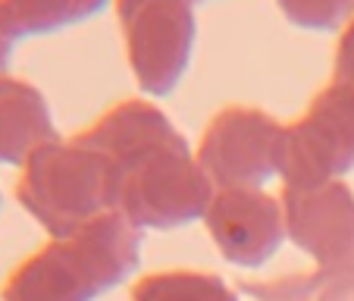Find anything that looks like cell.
Returning a JSON list of instances; mask_svg holds the SVG:
<instances>
[{
  "instance_id": "obj_8",
  "label": "cell",
  "mask_w": 354,
  "mask_h": 301,
  "mask_svg": "<svg viewBox=\"0 0 354 301\" xmlns=\"http://www.w3.org/2000/svg\"><path fill=\"white\" fill-rule=\"evenodd\" d=\"M204 223L220 255L245 270L263 267L286 239L282 201L261 188H216Z\"/></svg>"
},
{
  "instance_id": "obj_4",
  "label": "cell",
  "mask_w": 354,
  "mask_h": 301,
  "mask_svg": "<svg viewBox=\"0 0 354 301\" xmlns=\"http://www.w3.org/2000/svg\"><path fill=\"white\" fill-rule=\"evenodd\" d=\"M354 170V88L329 82L304 116L282 129V185L310 188Z\"/></svg>"
},
{
  "instance_id": "obj_16",
  "label": "cell",
  "mask_w": 354,
  "mask_h": 301,
  "mask_svg": "<svg viewBox=\"0 0 354 301\" xmlns=\"http://www.w3.org/2000/svg\"><path fill=\"white\" fill-rule=\"evenodd\" d=\"M141 0H116V10H126V7H135ZM188 3H204V0H188Z\"/></svg>"
},
{
  "instance_id": "obj_1",
  "label": "cell",
  "mask_w": 354,
  "mask_h": 301,
  "mask_svg": "<svg viewBox=\"0 0 354 301\" xmlns=\"http://www.w3.org/2000/svg\"><path fill=\"white\" fill-rule=\"evenodd\" d=\"M120 173V210L135 229H182L204 220L214 182L169 116L147 100H120L82 132Z\"/></svg>"
},
{
  "instance_id": "obj_7",
  "label": "cell",
  "mask_w": 354,
  "mask_h": 301,
  "mask_svg": "<svg viewBox=\"0 0 354 301\" xmlns=\"http://www.w3.org/2000/svg\"><path fill=\"white\" fill-rule=\"evenodd\" d=\"M286 239L320 267L354 264V192L342 179L310 188L282 185Z\"/></svg>"
},
{
  "instance_id": "obj_5",
  "label": "cell",
  "mask_w": 354,
  "mask_h": 301,
  "mask_svg": "<svg viewBox=\"0 0 354 301\" xmlns=\"http://www.w3.org/2000/svg\"><path fill=\"white\" fill-rule=\"evenodd\" d=\"M126 41V60L145 94L163 98L182 82L194 51V3L188 0H141L116 10Z\"/></svg>"
},
{
  "instance_id": "obj_10",
  "label": "cell",
  "mask_w": 354,
  "mask_h": 301,
  "mask_svg": "<svg viewBox=\"0 0 354 301\" xmlns=\"http://www.w3.org/2000/svg\"><path fill=\"white\" fill-rule=\"evenodd\" d=\"M241 292L254 301H354V264L288 273L270 282H241Z\"/></svg>"
},
{
  "instance_id": "obj_3",
  "label": "cell",
  "mask_w": 354,
  "mask_h": 301,
  "mask_svg": "<svg viewBox=\"0 0 354 301\" xmlns=\"http://www.w3.org/2000/svg\"><path fill=\"white\" fill-rule=\"evenodd\" d=\"M16 201L50 239H66L85 223L116 210L120 173L88 138H54L41 145L16 179Z\"/></svg>"
},
{
  "instance_id": "obj_6",
  "label": "cell",
  "mask_w": 354,
  "mask_h": 301,
  "mask_svg": "<svg viewBox=\"0 0 354 301\" xmlns=\"http://www.w3.org/2000/svg\"><path fill=\"white\" fill-rule=\"evenodd\" d=\"M282 122L254 107H223L194 151L214 188H261L279 176Z\"/></svg>"
},
{
  "instance_id": "obj_9",
  "label": "cell",
  "mask_w": 354,
  "mask_h": 301,
  "mask_svg": "<svg viewBox=\"0 0 354 301\" xmlns=\"http://www.w3.org/2000/svg\"><path fill=\"white\" fill-rule=\"evenodd\" d=\"M54 138L57 129L44 94L26 79L0 75V163L22 167Z\"/></svg>"
},
{
  "instance_id": "obj_15",
  "label": "cell",
  "mask_w": 354,
  "mask_h": 301,
  "mask_svg": "<svg viewBox=\"0 0 354 301\" xmlns=\"http://www.w3.org/2000/svg\"><path fill=\"white\" fill-rule=\"evenodd\" d=\"M26 38L22 28L16 26L13 13H10L7 0H0V75H7V66H10V57H13V47L16 41Z\"/></svg>"
},
{
  "instance_id": "obj_2",
  "label": "cell",
  "mask_w": 354,
  "mask_h": 301,
  "mask_svg": "<svg viewBox=\"0 0 354 301\" xmlns=\"http://www.w3.org/2000/svg\"><path fill=\"white\" fill-rule=\"evenodd\" d=\"M141 229L120 210L50 239L3 282V301H94L138 270Z\"/></svg>"
},
{
  "instance_id": "obj_13",
  "label": "cell",
  "mask_w": 354,
  "mask_h": 301,
  "mask_svg": "<svg viewBox=\"0 0 354 301\" xmlns=\"http://www.w3.org/2000/svg\"><path fill=\"white\" fill-rule=\"evenodd\" d=\"M292 26L308 32H333L345 26L348 13L354 10V0H276Z\"/></svg>"
},
{
  "instance_id": "obj_14",
  "label": "cell",
  "mask_w": 354,
  "mask_h": 301,
  "mask_svg": "<svg viewBox=\"0 0 354 301\" xmlns=\"http://www.w3.org/2000/svg\"><path fill=\"white\" fill-rule=\"evenodd\" d=\"M335 82H345L354 88V19L342 28L339 44H335Z\"/></svg>"
},
{
  "instance_id": "obj_12",
  "label": "cell",
  "mask_w": 354,
  "mask_h": 301,
  "mask_svg": "<svg viewBox=\"0 0 354 301\" xmlns=\"http://www.w3.org/2000/svg\"><path fill=\"white\" fill-rule=\"evenodd\" d=\"M110 0H7L22 35H50L97 16Z\"/></svg>"
},
{
  "instance_id": "obj_11",
  "label": "cell",
  "mask_w": 354,
  "mask_h": 301,
  "mask_svg": "<svg viewBox=\"0 0 354 301\" xmlns=\"http://www.w3.org/2000/svg\"><path fill=\"white\" fill-rule=\"evenodd\" d=\"M132 301H241L216 273L160 270L132 286Z\"/></svg>"
}]
</instances>
